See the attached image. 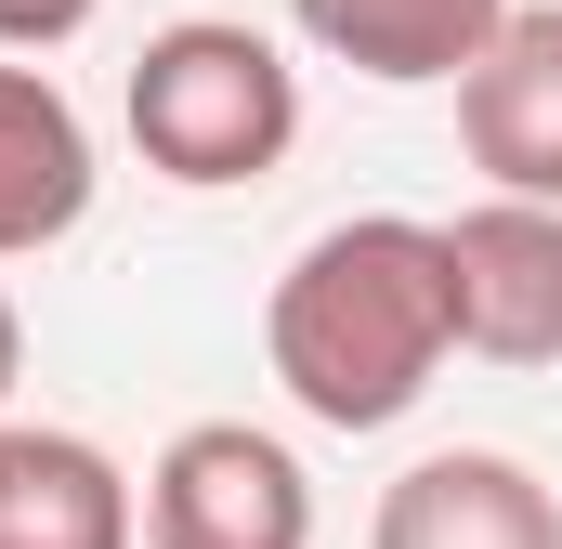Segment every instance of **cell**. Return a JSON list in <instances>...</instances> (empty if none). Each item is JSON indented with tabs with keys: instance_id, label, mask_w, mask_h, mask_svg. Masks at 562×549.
<instances>
[{
	"instance_id": "obj_3",
	"label": "cell",
	"mask_w": 562,
	"mask_h": 549,
	"mask_svg": "<svg viewBox=\"0 0 562 549\" xmlns=\"http://www.w3.org/2000/svg\"><path fill=\"white\" fill-rule=\"evenodd\" d=\"M144 549H314V471L249 418H183L144 471Z\"/></svg>"
},
{
	"instance_id": "obj_9",
	"label": "cell",
	"mask_w": 562,
	"mask_h": 549,
	"mask_svg": "<svg viewBox=\"0 0 562 549\" xmlns=\"http://www.w3.org/2000/svg\"><path fill=\"white\" fill-rule=\"evenodd\" d=\"M510 13H524V0H288V26H301L327 66L380 79V92L471 79V66L497 53V26H510Z\"/></svg>"
},
{
	"instance_id": "obj_8",
	"label": "cell",
	"mask_w": 562,
	"mask_h": 549,
	"mask_svg": "<svg viewBox=\"0 0 562 549\" xmlns=\"http://www.w3.org/2000/svg\"><path fill=\"white\" fill-rule=\"evenodd\" d=\"M0 549H144V497L92 432L0 418Z\"/></svg>"
},
{
	"instance_id": "obj_6",
	"label": "cell",
	"mask_w": 562,
	"mask_h": 549,
	"mask_svg": "<svg viewBox=\"0 0 562 549\" xmlns=\"http://www.w3.org/2000/svg\"><path fill=\"white\" fill-rule=\"evenodd\" d=\"M367 549H562V497L510 445H431L380 484Z\"/></svg>"
},
{
	"instance_id": "obj_10",
	"label": "cell",
	"mask_w": 562,
	"mask_h": 549,
	"mask_svg": "<svg viewBox=\"0 0 562 549\" xmlns=\"http://www.w3.org/2000/svg\"><path fill=\"white\" fill-rule=\"evenodd\" d=\"M92 13H105V0H0V53H13V66H40V53H66Z\"/></svg>"
},
{
	"instance_id": "obj_11",
	"label": "cell",
	"mask_w": 562,
	"mask_h": 549,
	"mask_svg": "<svg viewBox=\"0 0 562 549\" xmlns=\"http://www.w3.org/2000/svg\"><path fill=\"white\" fill-rule=\"evenodd\" d=\"M13 367H26V314L0 301V406H13Z\"/></svg>"
},
{
	"instance_id": "obj_5",
	"label": "cell",
	"mask_w": 562,
	"mask_h": 549,
	"mask_svg": "<svg viewBox=\"0 0 562 549\" xmlns=\"http://www.w3.org/2000/svg\"><path fill=\"white\" fill-rule=\"evenodd\" d=\"M458 144H471L484 197L562 210V0L510 13V26H497V53L458 79Z\"/></svg>"
},
{
	"instance_id": "obj_7",
	"label": "cell",
	"mask_w": 562,
	"mask_h": 549,
	"mask_svg": "<svg viewBox=\"0 0 562 549\" xmlns=\"http://www.w3.org/2000/svg\"><path fill=\"white\" fill-rule=\"evenodd\" d=\"M92 119L66 105L53 66H13L0 53V262H40L92 223Z\"/></svg>"
},
{
	"instance_id": "obj_1",
	"label": "cell",
	"mask_w": 562,
	"mask_h": 549,
	"mask_svg": "<svg viewBox=\"0 0 562 549\" xmlns=\"http://www.w3.org/2000/svg\"><path fill=\"white\" fill-rule=\"evenodd\" d=\"M262 354H276L288 406L314 432H393L458 354L445 236L406 223V210H353V223L301 236L276 301H262Z\"/></svg>"
},
{
	"instance_id": "obj_2",
	"label": "cell",
	"mask_w": 562,
	"mask_h": 549,
	"mask_svg": "<svg viewBox=\"0 0 562 549\" xmlns=\"http://www.w3.org/2000/svg\"><path fill=\"white\" fill-rule=\"evenodd\" d=\"M119 119H132L157 183L236 197V183L288 170V144H301V66H288L262 26H236V13H183V26H157L132 53Z\"/></svg>"
},
{
	"instance_id": "obj_4",
	"label": "cell",
	"mask_w": 562,
	"mask_h": 549,
	"mask_svg": "<svg viewBox=\"0 0 562 549\" xmlns=\"http://www.w3.org/2000/svg\"><path fill=\"white\" fill-rule=\"evenodd\" d=\"M445 236V314H458V354L484 367H562V210L524 197H471Z\"/></svg>"
}]
</instances>
